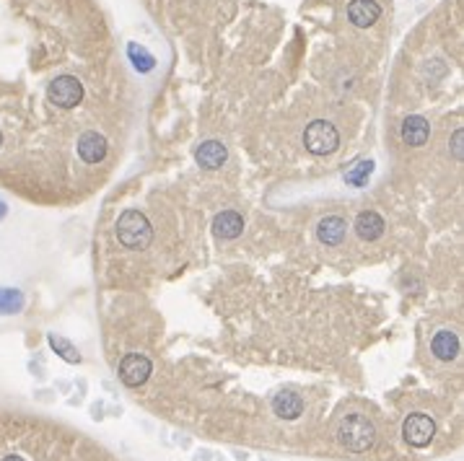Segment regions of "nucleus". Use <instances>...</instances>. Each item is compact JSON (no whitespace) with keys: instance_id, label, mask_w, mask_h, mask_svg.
I'll return each mask as SVG.
<instances>
[{"instance_id":"nucleus-1","label":"nucleus","mask_w":464,"mask_h":461,"mask_svg":"<svg viewBox=\"0 0 464 461\" xmlns=\"http://www.w3.org/2000/svg\"><path fill=\"white\" fill-rule=\"evenodd\" d=\"M338 440L347 448V451L363 454V451L374 448L376 428L369 418H363V415L353 412V415H345V418L338 423Z\"/></svg>"},{"instance_id":"nucleus-2","label":"nucleus","mask_w":464,"mask_h":461,"mask_svg":"<svg viewBox=\"0 0 464 461\" xmlns=\"http://www.w3.org/2000/svg\"><path fill=\"white\" fill-rule=\"evenodd\" d=\"M117 239L127 249H146L153 239V228L140 210H125L117 220Z\"/></svg>"},{"instance_id":"nucleus-3","label":"nucleus","mask_w":464,"mask_h":461,"mask_svg":"<svg viewBox=\"0 0 464 461\" xmlns=\"http://www.w3.org/2000/svg\"><path fill=\"white\" fill-rule=\"evenodd\" d=\"M303 146L314 156L335 153L340 146V132L338 127L327 122V119H314L306 130H303Z\"/></svg>"},{"instance_id":"nucleus-4","label":"nucleus","mask_w":464,"mask_h":461,"mask_svg":"<svg viewBox=\"0 0 464 461\" xmlns=\"http://www.w3.org/2000/svg\"><path fill=\"white\" fill-rule=\"evenodd\" d=\"M47 99H50V104L60 107V109H73L83 99V83L75 75H58L47 86Z\"/></svg>"},{"instance_id":"nucleus-5","label":"nucleus","mask_w":464,"mask_h":461,"mask_svg":"<svg viewBox=\"0 0 464 461\" xmlns=\"http://www.w3.org/2000/svg\"><path fill=\"white\" fill-rule=\"evenodd\" d=\"M402 435H405V440L410 446L426 448L436 435V423L428 415H423V412H415L402 425Z\"/></svg>"},{"instance_id":"nucleus-6","label":"nucleus","mask_w":464,"mask_h":461,"mask_svg":"<svg viewBox=\"0 0 464 461\" xmlns=\"http://www.w3.org/2000/svg\"><path fill=\"white\" fill-rule=\"evenodd\" d=\"M151 371H153L151 360H148L146 355H138V352L127 355V358L119 363V379H122V384L130 389L143 386V384L151 379Z\"/></svg>"},{"instance_id":"nucleus-7","label":"nucleus","mask_w":464,"mask_h":461,"mask_svg":"<svg viewBox=\"0 0 464 461\" xmlns=\"http://www.w3.org/2000/svg\"><path fill=\"white\" fill-rule=\"evenodd\" d=\"M379 16H382V6L376 0H350V6H347V18L358 29L374 26L379 21Z\"/></svg>"},{"instance_id":"nucleus-8","label":"nucleus","mask_w":464,"mask_h":461,"mask_svg":"<svg viewBox=\"0 0 464 461\" xmlns=\"http://www.w3.org/2000/svg\"><path fill=\"white\" fill-rule=\"evenodd\" d=\"M226 158H229V151H226V146L218 143V140H205V143H200L198 151H195V161L203 168H207V171L221 168L223 163H226Z\"/></svg>"},{"instance_id":"nucleus-9","label":"nucleus","mask_w":464,"mask_h":461,"mask_svg":"<svg viewBox=\"0 0 464 461\" xmlns=\"http://www.w3.org/2000/svg\"><path fill=\"white\" fill-rule=\"evenodd\" d=\"M78 156H81L86 163H99L104 161V156H107V140L104 135L99 132H83L81 138H78Z\"/></svg>"},{"instance_id":"nucleus-10","label":"nucleus","mask_w":464,"mask_h":461,"mask_svg":"<svg viewBox=\"0 0 464 461\" xmlns=\"http://www.w3.org/2000/svg\"><path fill=\"white\" fill-rule=\"evenodd\" d=\"M428 135H431V125H428L426 117L413 114L402 122V143L410 148H420L428 143Z\"/></svg>"},{"instance_id":"nucleus-11","label":"nucleus","mask_w":464,"mask_h":461,"mask_svg":"<svg viewBox=\"0 0 464 461\" xmlns=\"http://www.w3.org/2000/svg\"><path fill=\"white\" fill-rule=\"evenodd\" d=\"M345 231H347V223H345V218H340V215H327V218L319 220V226H317L319 242L327 244V246L342 244Z\"/></svg>"},{"instance_id":"nucleus-12","label":"nucleus","mask_w":464,"mask_h":461,"mask_svg":"<svg viewBox=\"0 0 464 461\" xmlns=\"http://www.w3.org/2000/svg\"><path fill=\"white\" fill-rule=\"evenodd\" d=\"M213 231L218 239H239L244 231V218L236 210H223L213 218Z\"/></svg>"},{"instance_id":"nucleus-13","label":"nucleus","mask_w":464,"mask_h":461,"mask_svg":"<svg viewBox=\"0 0 464 461\" xmlns=\"http://www.w3.org/2000/svg\"><path fill=\"white\" fill-rule=\"evenodd\" d=\"M384 228H387L384 226V218L374 210H363L355 218V234L361 236L363 242H376L384 234Z\"/></svg>"},{"instance_id":"nucleus-14","label":"nucleus","mask_w":464,"mask_h":461,"mask_svg":"<svg viewBox=\"0 0 464 461\" xmlns=\"http://www.w3.org/2000/svg\"><path fill=\"white\" fill-rule=\"evenodd\" d=\"M431 350L438 360H454L459 352V337L451 330H438L431 340Z\"/></svg>"},{"instance_id":"nucleus-15","label":"nucleus","mask_w":464,"mask_h":461,"mask_svg":"<svg viewBox=\"0 0 464 461\" xmlns=\"http://www.w3.org/2000/svg\"><path fill=\"white\" fill-rule=\"evenodd\" d=\"M273 410L278 418L296 420L303 412V399L298 394H293V391H280L273 399Z\"/></svg>"},{"instance_id":"nucleus-16","label":"nucleus","mask_w":464,"mask_h":461,"mask_svg":"<svg viewBox=\"0 0 464 461\" xmlns=\"http://www.w3.org/2000/svg\"><path fill=\"white\" fill-rule=\"evenodd\" d=\"M23 298L21 291H16V288H0V316H11V314H18L23 311Z\"/></svg>"},{"instance_id":"nucleus-17","label":"nucleus","mask_w":464,"mask_h":461,"mask_svg":"<svg viewBox=\"0 0 464 461\" xmlns=\"http://www.w3.org/2000/svg\"><path fill=\"white\" fill-rule=\"evenodd\" d=\"M47 342H50V347L58 352L63 360H68V363H81V352L75 350L68 340H63V337H58V335H50L47 337Z\"/></svg>"},{"instance_id":"nucleus-18","label":"nucleus","mask_w":464,"mask_h":461,"mask_svg":"<svg viewBox=\"0 0 464 461\" xmlns=\"http://www.w3.org/2000/svg\"><path fill=\"white\" fill-rule=\"evenodd\" d=\"M127 55H130V60H133V65L138 67L140 73H148V70H153L156 58H153V55H151V52L146 50V47H138V44H130V47H127Z\"/></svg>"},{"instance_id":"nucleus-19","label":"nucleus","mask_w":464,"mask_h":461,"mask_svg":"<svg viewBox=\"0 0 464 461\" xmlns=\"http://www.w3.org/2000/svg\"><path fill=\"white\" fill-rule=\"evenodd\" d=\"M371 174H374V161H358L345 174V182L353 184V187H363V184L369 182Z\"/></svg>"},{"instance_id":"nucleus-20","label":"nucleus","mask_w":464,"mask_h":461,"mask_svg":"<svg viewBox=\"0 0 464 461\" xmlns=\"http://www.w3.org/2000/svg\"><path fill=\"white\" fill-rule=\"evenodd\" d=\"M451 143H454V156H457V161H462V130L454 132Z\"/></svg>"},{"instance_id":"nucleus-21","label":"nucleus","mask_w":464,"mask_h":461,"mask_svg":"<svg viewBox=\"0 0 464 461\" xmlns=\"http://www.w3.org/2000/svg\"><path fill=\"white\" fill-rule=\"evenodd\" d=\"M0 461H26L23 456H16V454H11V456H3Z\"/></svg>"},{"instance_id":"nucleus-22","label":"nucleus","mask_w":464,"mask_h":461,"mask_svg":"<svg viewBox=\"0 0 464 461\" xmlns=\"http://www.w3.org/2000/svg\"><path fill=\"white\" fill-rule=\"evenodd\" d=\"M6 212H8V207H6V202H3V200H0V220L6 218Z\"/></svg>"},{"instance_id":"nucleus-23","label":"nucleus","mask_w":464,"mask_h":461,"mask_svg":"<svg viewBox=\"0 0 464 461\" xmlns=\"http://www.w3.org/2000/svg\"><path fill=\"white\" fill-rule=\"evenodd\" d=\"M0 146H3V130H0Z\"/></svg>"}]
</instances>
